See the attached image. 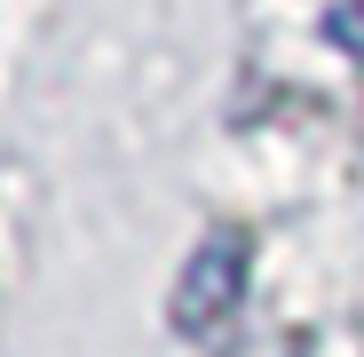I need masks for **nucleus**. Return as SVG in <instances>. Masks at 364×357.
Returning a JSON list of instances; mask_svg holds the SVG:
<instances>
[{
  "label": "nucleus",
  "mask_w": 364,
  "mask_h": 357,
  "mask_svg": "<svg viewBox=\"0 0 364 357\" xmlns=\"http://www.w3.org/2000/svg\"><path fill=\"white\" fill-rule=\"evenodd\" d=\"M237 294H246V230H206L198 254L182 262V278H174L166 318H174L182 333H214V326L237 310Z\"/></svg>",
  "instance_id": "nucleus-1"
},
{
  "label": "nucleus",
  "mask_w": 364,
  "mask_h": 357,
  "mask_svg": "<svg viewBox=\"0 0 364 357\" xmlns=\"http://www.w3.org/2000/svg\"><path fill=\"white\" fill-rule=\"evenodd\" d=\"M325 40H333V48H348V56H364V0H333Z\"/></svg>",
  "instance_id": "nucleus-2"
}]
</instances>
